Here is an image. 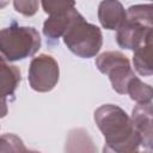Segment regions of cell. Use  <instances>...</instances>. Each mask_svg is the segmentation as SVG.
<instances>
[{"label": "cell", "instance_id": "8992f818", "mask_svg": "<svg viewBox=\"0 0 153 153\" xmlns=\"http://www.w3.org/2000/svg\"><path fill=\"white\" fill-rule=\"evenodd\" d=\"M131 122L140 146L153 151V103L137 104L131 111Z\"/></svg>", "mask_w": 153, "mask_h": 153}, {"label": "cell", "instance_id": "e0dca14e", "mask_svg": "<svg viewBox=\"0 0 153 153\" xmlns=\"http://www.w3.org/2000/svg\"><path fill=\"white\" fill-rule=\"evenodd\" d=\"M151 1H153V0H151Z\"/></svg>", "mask_w": 153, "mask_h": 153}, {"label": "cell", "instance_id": "30bf717a", "mask_svg": "<svg viewBox=\"0 0 153 153\" xmlns=\"http://www.w3.org/2000/svg\"><path fill=\"white\" fill-rule=\"evenodd\" d=\"M22 80L20 71L17 66L7 63V61L1 57V96H2V117L6 115V100L8 97L14 94V91L19 86Z\"/></svg>", "mask_w": 153, "mask_h": 153}, {"label": "cell", "instance_id": "5bb4252c", "mask_svg": "<svg viewBox=\"0 0 153 153\" xmlns=\"http://www.w3.org/2000/svg\"><path fill=\"white\" fill-rule=\"evenodd\" d=\"M43 11L49 16H57L75 8V0H41Z\"/></svg>", "mask_w": 153, "mask_h": 153}, {"label": "cell", "instance_id": "ba28073f", "mask_svg": "<svg viewBox=\"0 0 153 153\" xmlns=\"http://www.w3.org/2000/svg\"><path fill=\"white\" fill-rule=\"evenodd\" d=\"M133 63L140 75H153V27L148 29L142 43L134 50Z\"/></svg>", "mask_w": 153, "mask_h": 153}, {"label": "cell", "instance_id": "9a60e30c", "mask_svg": "<svg viewBox=\"0 0 153 153\" xmlns=\"http://www.w3.org/2000/svg\"><path fill=\"white\" fill-rule=\"evenodd\" d=\"M20 152V151H27L22 141L17 135L14 134H4L1 136V147L0 152Z\"/></svg>", "mask_w": 153, "mask_h": 153}, {"label": "cell", "instance_id": "6da1fadb", "mask_svg": "<svg viewBox=\"0 0 153 153\" xmlns=\"http://www.w3.org/2000/svg\"><path fill=\"white\" fill-rule=\"evenodd\" d=\"M94 122L105 139L104 152H136L140 147L139 136L134 129L131 117L115 104H104L96 109Z\"/></svg>", "mask_w": 153, "mask_h": 153}, {"label": "cell", "instance_id": "7a4b0ae2", "mask_svg": "<svg viewBox=\"0 0 153 153\" xmlns=\"http://www.w3.org/2000/svg\"><path fill=\"white\" fill-rule=\"evenodd\" d=\"M41 48V36L32 26H20L16 22L0 31L1 56L8 61H20L33 56Z\"/></svg>", "mask_w": 153, "mask_h": 153}, {"label": "cell", "instance_id": "8fae6325", "mask_svg": "<svg viewBox=\"0 0 153 153\" xmlns=\"http://www.w3.org/2000/svg\"><path fill=\"white\" fill-rule=\"evenodd\" d=\"M78 10L73 8L63 14L49 16L43 23V35L50 41H57L65 35L68 25L71 24L72 19Z\"/></svg>", "mask_w": 153, "mask_h": 153}, {"label": "cell", "instance_id": "9c48e42d", "mask_svg": "<svg viewBox=\"0 0 153 153\" xmlns=\"http://www.w3.org/2000/svg\"><path fill=\"white\" fill-rule=\"evenodd\" d=\"M148 29L139 23L126 19L121 27L116 30V42L123 49L135 50L142 43Z\"/></svg>", "mask_w": 153, "mask_h": 153}, {"label": "cell", "instance_id": "4fadbf2b", "mask_svg": "<svg viewBox=\"0 0 153 153\" xmlns=\"http://www.w3.org/2000/svg\"><path fill=\"white\" fill-rule=\"evenodd\" d=\"M127 19L147 27H153V4L133 5L127 10Z\"/></svg>", "mask_w": 153, "mask_h": 153}, {"label": "cell", "instance_id": "7c38bea8", "mask_svg": "<svg viewBox=\"0 0 153 153\" xmlns=\"http://www.w3.org/2000/svg\"><path fill=\"white\" fill-rule=\"evenodd\" d=\"M127 93L129 94L130 99L136 102L137 104L151 103L153 100V87L141 81L136 75L129 81Z\"/></svg>", "mask_w": 153, "mask_h": 153}, {"label": "cell", "instance_id": "5b68a950", "mask_svg": "<svg viewBox=\"0 0 153 153\" xmlns=\"http://www.w3.org/2000/svg\"><path fill=\"white\" fill-rule=\"evenodd\" d=\"M60 78L57 61L48 54H41L33 57L29 66L27 79L30 87L36 92L51 91Z\"/></svg>", "mask_w": 153, "mask_h": 153}, {"label": "cell", "instance_id": "277c9868", "mask_svg": "<svg viewBox=\"0 0 153 153\" xmlns=\"http://www.w3.org/2000/svg\"><path fill=\"white\" fill-rule=\"evenodd\" d=\"M96 66L100 73L109 76L111 86L117 93H127L128 84L135 74L126 55L120 51H104L96 57Z\"/></svg>", "mask_w": 153, "mask_h": 153}, {"label": "cell", "instance_id": "52a82bcc", "mask_svg": "<svg viewBox=\"0 0 153 153\" xmlns=\"http://www.w3.org/2000/svg\"><path fill=\"white\" fill-rule=\"evenodd\" d=\"M127 19V10L118 0H102L98 5V20L106 30H117Z\"/></svg>", "mask_w": 153, "mask_h": 153}, {"label": "cell", "instance_id": "2e32d148", "mask_svg": "<svg viewBox=\"0 0 153 153\" xmlns=\"http://www.w3.org/2000/svg\"><path fill=\"white\" fill-rule=\"evenodd\" d=\"M13 7L18 13L32 17L38 11V0H13Z\"/></svg>", "mask_w": 153, "mask_h": 153}, {"label": "cell", "instance_id": "3957f363", "mask_svg": "<svg viewBox=\"0 0 153 153\" xmlns=\"http://www.w3.org/2000/svg\"><path fill=\"white\" fill-rule=\"evenodd\" d=\"M63 37L67 48L82 59L94 57L103 44V35L98 26L86 22L78 12L68 25Z\"/></svg>", "mask_w": 153, "mask_h": 153}]
</instances>
